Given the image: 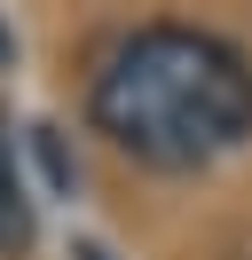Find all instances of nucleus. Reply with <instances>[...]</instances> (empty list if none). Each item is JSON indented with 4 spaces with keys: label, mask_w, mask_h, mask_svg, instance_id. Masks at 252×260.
Wrapping results in <instances>:
<instances>
[{
    "label": "nucleus",
    "mask_w": 252,
    "mask_h": 260,
    "mask_svg": "<svg viewBox=\"0 0 252 260\" xmlns=\"http://www.w3.org/2000/svg\"><path fill=\"white\" fill-rule=\"evenodd\" d=\"M87 111L126 158L189 174L252 134V63L197 24H142L103 55Z\"/></svg>",
    "instance_id": "1"
},
{
    "label": "nucleus",
    "mask_w": 252,
    "mask_h": 260,
    "mask_svg": "<svg viewBox=\"0 0 252 260\" xmlns=\"http://www.w3.org/2000/svg\"><path fill=\"white\" fill-rule=\"evenodd\" d=\"M24 244H32V197H24V174H16L8 126H0V252H24Z\"/></svg>",
    "instance_id": "2"
},
{
    "label": "nucleus",
    "mask_w": 252,
    "mask_h": 260,
    "mask_svg": "<svg viewBox=\"0 0 252 260\" xmlns=\"http://www.w3.org/2000/svg\"><path fill=\"white\" fill-rule=\"evenodd\" d=\"M71 260H110V252H103V244H79V252H71Z\"/></svg>",
    "instance_id": "3"
},
{
    "label": "nucleus",
    "mask_w": 252,
    "mask_h": 260,
    "mask_svg": "<svg viewBox=\"0 0 252 260\" xmlns=\"http://www.w3.org/2000/svg\"><path fill=\"white\" fill-rule=\"evenodd\" d=\"M0 55H8V32H0Z\"/></svg>",
    "instance_id": "4"
}]
</instances>
